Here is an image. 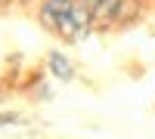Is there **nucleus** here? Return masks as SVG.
<instances>
[{
    "instance_id": "nucleus-1",
    "label": "nucleus",
    "mask_w": 155,
    "mask_h": 139,
    "mask_svg": "<svg viewBox=\"0 0 155 139\" xmlns=\"http://www.w3.org/2000/svg\"><path fill=\"white\" fill-rule=\"evenodd\" d=\"M74 6V0H44V6H41V25L50 31H59V25L62 19L68 16V9Z\"/></svg>"
},
{
    "instance_id": "nucleus-2",
    "label": "nucleus",
    "mask_w": 155,
    "mask_h": 139,
    "mask_svg": "<svg viewBox=\"0 0 155 139\" xmlns=\"http://www.w3.org/2000/svg\"><path fill=\"white\" fill-rule=\"evenodd\" d=\"M50 71H53L56 77H62V81L71 77V65H68V59L62 53H50Z\"/></svg>"
},
{
    "instance_id": "nucleus-3",
    "label": "nucleus",
    "mask_w": 155,
    "mask_h": 139,
    "mask_svg": "<svg viewBox=\"0 0 155 139\" xmlns=\"http://www.w3.org/2000/svg\"><path fill=\"white\" fill-rule=\"evenodd\" d=\"M22 3H34V0H22Z\"/></svg>"
},
{
    "instance_id": "nucleus-4",
    "label": "nucleus",
    "mask_w": 155,
    "mask_h": 139,
    "mask_svg": "<svg viewBox=\"0 0 155 139\" xmlns=\"http://www.w3.org/2000/svg\"><path fill=\"white\" fill-rule=\"evenodd\" d=\"M0 3H9V0H0Z\"/></svg>"
}]
</instances>
